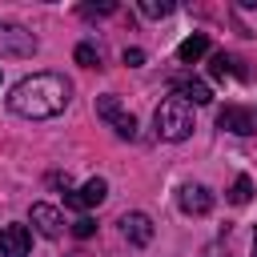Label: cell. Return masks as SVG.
Here are the masks:
<instances>
[{"instance_id":"cell-7","label":"cell","mask_w":257,"mask_h":257,"mask_svg":"<svg viewBox=\"0 0 257 257\" xmlns=\"http://www.w3.org/2000/svg\"><path fill=\"white\" fill-rule=\"evenodd\" d=\"M32 233L28 225H0V257H28Z\"/></svg>"},{"instance_id":"cell-14","label":"cell","mask_w":257,"mask_h":257,"mask_svg":"<svg viewBox=\"0 0 257 257\" xmlns=\"http://www.w3.org/2000/svg\"><path fill=\"white\" fill-rule=\"evenodd\" d=\"M229 201H233V205H249V201H253V181H249V177H237L233 189H229Z\"/></svg>"},{"instance_id":"cell-13","label":"cell","mask_w":257,"mask_h":257,"mask_svg":"<svg viewBox=\"0 0 257 257\" xmlns=\"http://www.w3.org/2000/svg\"><path fill=\"white\" fill-rule=\"evenodd\" d=\"M209 76H213V80H225V76H245V72L237 68V60H233L229 52H213V56H209Z\"/></svg>"},{"instance_id":"cell-17","label":"cell","mask_w":257,"mask_h":257,"mask_svg":"<svg viewBox=\"0 0 257 257\" xmlns=\"http://www.w3.org/2000/svg\"><path fill=\"white\" fill-rule=\"evenodd\" d=\"M108 12H116L112 0H104V4H80V16H108Z\"/></svg>"},{"instance_id":"cell-8","label":"cell","mask_w":257,"mask_h":257,"mask_svg":"<svg viewBox=\"0 0 257 257\" xmlns=\"http://www.w3.org/2000/svg\"><path fill=\"white\" fill-rule=\"evenodd\" d=\"M177 205H181L189 217H205V213L213 209V193H209L205 185H185V189L177 193Z\"/></svg>"},{"instance_id":"cell-15","label":"cell","mask_w":257,"mask_h":257,"mask_svg":"<svg viewBox=\"0 0 257 257\" xmlns=\"http://www.w3.org/2000/svg\"><path fill=\"white\" fill-rule=\"evenodd\" d=\"M141 12H145V16H153V20H161V16H169V12H173V0H141Z\"/></svg>"},{"instance_id":"cell-9","label":"cell","mask_w":257,"mask_h":257,"mask_svg":"<svg viewBox=\"0 0 257 257\" xmlns=\"http://www.w3.org/2000/svg\"><path fill=\"white\" fill-rule=\"evenodd\" d=\"M28 217H32V225H36V233H44V237H52V241L64 233V217H60V209H52V205H44V201H36Z\"/></svg>"},{"instance_id":"cell-3","label":"cell","mask_w":257,"mask_h":257,"mask_svg":"<svg viewBox=\"0 0 257 257\" xmlns=\"http://www.w3.org/2000/svg\"><path fill=\"white\" fill-rule=\"evenodd\" d=\"M96 116H100L116 137H124V141H133V137H137V116H133V112H124V108H120V100H116L112 92H108V96H96Z\"/></svg>"},{"instance_id":"cell-5","label":"cell","mask_w":257,"mask_h":257,"mask_svg":"<svg viewBox=\"0 0 257 257\" xmlns=\"http://www.w3.org/2000/svg\"><path fill=\"white\" fill-rule=\"evenodd\" d=\"M104 197H108V181H104V177H92V181H84L76 193H64V205H68V209H96Z\"/></svg>"},{"instance_id":"cell-11","label":"cell","mask_w":257,"mask_h":257,"mask_svg":"<svg viewBox=\"0 0 257 257\" xmlns=\"http://www.w3.org/2000/svg\"><path fill=\"white\" fill-rule=\"evenodd\" d=\"M120 233L133 241V245H149L153 241V221L145 213H124L120 217Z\"/></svg>"},{"instance_id":"cell-18","label":"cell","mask_w":257,"mask_h":257,"mask_svg":"<svg viewBox=\"0 0 257 257\" xmlns=\"http://www.w3.org/2000/svg\"><path fill=\"white\" fill-rule=\"evenodd\" d=\"M72 233H76V237L84 241V237H92V233H96V221H92V217H80V221L72 225Z\"/></svg>"},{"instance_id":"cell-21","label":"cell","mask_w":257,"mask_h":257,"mask_svg":"<svg viewBox=\"0 0 257 257\" xmlns=\"http://www.w3.org/2000/svg\"><path fill=\"white\" fill-rule=\"evenodd\" d=\"M76 257H84V253H76Z\"/></svg>"},{"instance_id":"cell-6","label":"cell","mask_w":257,"mask_h":257,"mask_svg":"<svg viewBox=\"0 0 257 257\" xmlns=\"http://www.w3.org/2000/svg\"><path fill=\"white\" fill-rule=\"evenodd\" d=\"M217 124H221L225 133H237V137L257 133V116H253L249 108H241V104H225V108L217 112Z\"/></svg>"},{"instance_id":"cell-2","label":"cell","mask_w":257,"mask_h":257,"mask_svg":"<svg viewBox=\"0 0 257 257\" xmlns=\"http://www.w3.org/2000/svg\"><path fill=\"white\" fill-rule=\"evenodd\" d=\"M153 124H157V137L161 141H185L193 133V104L181 100V96H169V100L157 104Z\"/></svg>"},{"instance_id":"cell-4","label":"cell","mask_w":257,"mask_h":257,"mask_svg":"<svg viewBox=\"0 0 257 257\" xmlns=\"http://www.w3.org/2000/svg\"><path fill=\"white\" fill-rule=\"evenodd\" d=\"M0 52H8V56H32L36 52V36L24 32L20 24H4L0 20Z\"/></svg>"},{"instance_id":"cell-10","label":"cell","mask_w":257,"mask_h":257,"mask_svg":"<svg viewBox=\"0 0 257 257\" xmlns=\"http://www.w3.org/2000/svg\"><path fill=\"white\" fill-rule=\"evenodd\" d=\"M173 96H181V100H189V104H209V100H213L209 84H201V80H193V76H173Z\"/></svg>"},{"instance_id":"cell-1","label":"cell","mask_w":257,"mask_h":257,"mask_svg":"<svg viewBox=\"0 0 257 257\" xmlns=\"http://www.w3.org/2000/svg\"><path fill=\"white\" fill-rule=\"evenodd\" d=\"M72 100V84L56 72H32L24 76L12 96H8V108L16 116H28V120H44V116H56L64 112V104Z\"/></svg>"},{"instance_id":"cell-16","label":"cell","mask_w":257,"mask_h":257,"mask_svg":"<svg viewBox=\"0 0 257 257\" xmlns=\"http://www.w3.org/2000/svg\"><path fill=\"white\" fill-rule=\"evenodd\" d=\"M76 64H84V68H96V64H100V52H96L92 44H76Z\"/></svg>"},{"instance_id":"cell-12","label":"cell","mask_w":257,"mask_h":257,"mask_svg":"<svg viewBox=\"0 0 257 257\" xmlns=\"http://www.w3.org/2000/svg\"><path fill=\"white\" fill-rule=\"evenodd\" d=\"M209 52V36L205 32H193V36H185L181 44H177V60L181 64H193V60H201Z\"/></svg>"},{"instance_id":"cell-19","label":"cell","mask_w":257,"mask_h":257,"mask_svg":"<svg viewBox=\"0 0 257 257\" xmlns=\"http://www.w3.org/2000/svg\"><path fill=\"white\" fill-rule=\"evenodd\" d=\"M124 64H128V68L145 64V52H141V48H124Z\"/></svg>"},{"instance_id":"cell-20","label":"cell","mask_w":257,"mask_h":257,"mask_svg":"<svg viewBox=\"0 0 257 257\" xmlns=\"http://www.w3.org/2000/svg\"><path fill=\"white\" fill-rule=\"evenodd\" d=\"M249 253H253V257H257V233H253V249H249Z\"/></svg>"}]
</instances>
